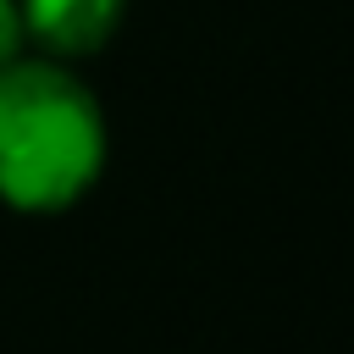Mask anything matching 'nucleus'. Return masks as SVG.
<instances>
[{"instance_id": "nucleus-3", "label": "nucleus", "mask_w": 354, "mask_h": 354, "mask_svg": "<svg viewBox=\"0 0 354 354\" xmlns=\"http://www.w3.org/2000/svg\"><path fill=\"white\" fill-rule=\"evenodd\" d=\"M28 17H22V0H0V66L28 55Z\"/></svg>"}, {"instance_id": "nucleus-1", "label": "nucleus", "mask_w": 354, "mask_h": 354, "mask_svg": "<svg viewBox=\"0 0 354 354\" xmlns=\"http://www.w3.org/2000/svg\"><path fill=\"white\" fill-rule=\"evenodd\" d=\"M105 111L55 55L0 66V199L28 216L77 205L105 171Z\"/></svg>"}, {"instance_id": "nucleus-2", "label": "nucleus", "mask_w": 354, "mask_h": 354, "mask_svg": "<svg viewBox=\"0 0 354 354\" xmlns=\"http://www.w3.org/2000/svg\"><path fill=\"white\" fill-rule=\"evenodd\" d=\"M28 39L44 44L55 61H77L111 44V33L127 17V0H22Z\"/></svg>"}]
</instances>
